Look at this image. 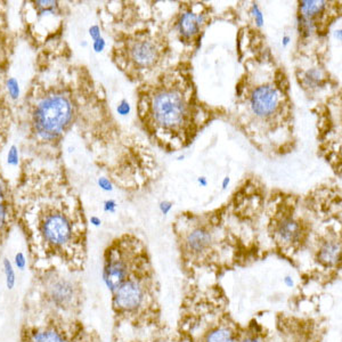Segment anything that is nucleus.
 Returning a JSON list of instances; mask_svg holds the SVG:
<instances>
[{"mask_svg": "<svg viewBox=\"0 0 342 342\" xmlns=\"http://www.w3.org/2000/svg\"><path fill=\"white\" fill-rule=\"evenodd\" d=\"M253 46L254 55L245 59L236 84L234 122L259 151L284 155L296 144L288 74L264 42Z\"/></svg>", "mask_w": 342, "mask_h": 342, "instance_id": "obj_1", "label": "nucleus"}, {"mask_svg": "<svg viewBox=\"0 0 342 342\" xmlns=\"http://www.w3.org/2000/svg\"><path fill=\"white\" fill-rule=\"evenodd\" d=\"M136 110L149 142L166 152L190 146L218 115L201 101L191 63L183 59L139 83Z\"/></svg>", "mask_w": 342, "mask_h": 342, "instance_id": "obj_2", "label": "nucleus"}, {"mask_svg": "<svg viewBox=\"0 0 342 342\" xmlns=\"http://www.w3.org/2000/svg\"><path fill=\"white\" fill-rule=\"evenodd\" d=\"M169 29L152 13L137 15V22L121 31L113 47V58L120 70L132 81L142 83L165 68L169 64L171 42Z\"/></svg>", "mask_w": 342, "mask_h": 342, "instance_id": "obj_3", "label": "nucleus"}, {"mask_svg": "<svg viewBox=\"0 0 342 342\" xmlns=\"http://www.w3.org/2000/svg\"><path fill=\"white\" fill-rule=\"evenodd\" d=\"M147 264L146 250L138 238L125 235L113 241L104 254L103 280L114 292L137 269Z\"/></svg>", "mask_w": 342, "mask_h": 342, "instance_id": "obj_4", "label": "nucleus"}, {"mask_svg": "<svg viewBox=\"0 0 342 342\" xmlns=\"http://www.w3.org/2000/svg\"><path fill=\"white\" fill-rule=\"evenodd\" d=\"M42 310L47 315L72 317L80 307L81 288L57 268H45L38 279Z\"/></svg>", "mask_w": 342, "mask_h": 342, "instance_id": "obj_5", "label": "nucleus"}, {"mask_svg": "<svg viewBox=\"0 0 342 342\" xmlns=\"http://www.w3.org/2000/svg\"><path fill=\"white\" fill-rule=\"evenodd\" d=\"M74 117L73 102L63 93L49 94L38 102L33 111V129L39 138L53 142L71 125Z\"/></svg>", "mask_w": 342, "mask_h": 342, "instance_id": "obj_6", "label": "nucleus"}, {"mask_svg": "<svg viewBox=\"0 0 342 342\" xmlns=\"http://www.w3.org/2000/svg\"><path fill=\"white\" fill-rule=\"evenodd\" d=\"M275 213L271 220V232L275 241L283 247L300 246L307 237L309 225L294 205V195H280Z\"/></svg>", "mask_w": 342, "mask_h": 342, "instance_id": "obj_7", "label": "nucleus"}, {"mask_svg": "<svg viewBox=\"0 0 342 342\" xmlns=\"http://www.w3.org/2000/svg\"><path fill=\"white\" fill-rule=\"evenodd\" d=\"M83 327L72 317L47 315L34 324H28L21 342H83Z\"/></svg>", "mask_w": 342, "mask_h": 342, "instance_id": "obj_8", "label": "nucleus"}, {"mask_svg": "<svg viewBox=\"0 0 342 342\" xmlns=\"http://www.w3.org/2000/svg\"><path fill=\"white\" fill-rule=\"evenodd\" d=\"M211 7L201 3H182L174 15L169 30L185 47H194L200 41L211 21Z\"/></svg>", "mask_w": 342, "mask_h": 342, "instance_id": "obj_9", "label": "nucleus"}, {"mask_svg": "<svg viewBox=\"0 0 342 342\" xmlns=\"http://www.w3.org/2000/svg\"><path fill=\"white\" fill-rule=\"evenodd\" d=\"M340 15V3L300 2L298 7L300 36L303 45L309 39L326 36L331 24Z\"/></svg>", "mask_w": 342, "mask_h": 342, "instance_id": "obj_10", "label": "nucleus"}, {"mask_svg": "<svg viewBox=\"0 0 342 342\" xmlns=\"http://www.w3.org/2000/svg\"><path fill=\"white\" fill-rule=\"evenodd\" d=\"M182 234V250L184 254L193 260H204L210 255L216 245V225L212 224L211 215L191 216L185 219Z\"/></svg>", "mask_w": 342, "mask_h": 342, "instance_id": "obj_11", "label": "nucleus"}, {"mask_svg": "<svg viewBox=\"0 0 342 342\" xmlns=\"http://www.w3.org/2000/svg\"><path fill=\"white\" fill-rule=\"evenodd\" d=\"M132 274L113 292V310L117 315H134L144 306L146 301V282L144 281L145 274L140 269Z\"/></svg>", "mask_w": 342, "mask_h": 342, "instance_id": "obj_12", "label": "nucleus"}, {"mask_svg": "<svg viewBox=\"0 0 342 342\" xmlns=\"http://www.w3.org/2000/svg\"><path fill=\"white\" fill-rule=\"evenodd\" d=\"M340 253V239L336 237H327L320 243L317 251V259L324 266H334L339 263Z\"/></svg>", "mask_w": 342, "mask_h": 342, "instance_id": "obj_13", "label": "nucleus"}, {"mask_svg": "<svg viewBox=\"0 0 342 342\" xmlns=\"http://www.w3.org/2000/svg\"><path fill=\"white\" fill-rule=\"evenodd\" d=\"M204 342H235V334L227 326H219L205 336Z\"/></svg>", "mask_w": 342, "mask_h": 342, "instance_id": "obj_14", "label": "nucleus"}, {"mask_svg": "<svg viewBox=\"0 0 342 342\" xmlns=\"http://www.w3.org/2000/svg\"><path fill=\"white\" fill-rule=\"evenodd\" d=\"M3 268L4 274H5V282H6V288L12 291L15 288L16 285V274H15V267L13 263L8 258L3 259Z\"/></svg>", "mask_w": 342, "mask_h": 342, "instance_id": "obj_15", "label": "nucleus"}, {"mask_svg": "<svg viewBox=\"0 0 342 342\" xmlns=\"http://www.w3.org/2000/svg\"><path fill=\"white\" fill-rule=\"evenodd\" d=\"M10 224V207L6 202L0 203V237L7 233Z\"/></svg>", "mask_w": 342, "mask_h": 342, "instance_id": "obj_16", "label": "nucleus"}, {"mask_svg": "<svg viewBox=\"0 0 342 342\" xmlns=\"http://www.w3.org/2000/svg\"><path fill=\"white\" fill-rule=\"evenodd\" d=\"M6 87H7V92H8V95H10L11 100L13 101H17L21 96V89H20V84H19V81L16 80V78H8L6 81Z\"/></svg>", "mask_w": 342, "mask_h": 342, "instance_id": "obj_17", "label": "nucleus"}, {"mask_svg": "<svg viewBox=\"0 0 342 342\" xmlns=\"http://www.w3.org/2000/svg\"><path fill=\"white\" fill-rule=\"evenodd\" d=\"M7 163L12 166H17L20 163V152L16 145H12L7 152Z\"/></svg>", "mask_w": 342, "mask_h": 342, "instance_id": "obj_18", "label": "nucleus"}, {"mask_svg": "<svg viewBox=\"0 0 342 342\" xmlns=\"http://www.w3.org/2000/svg\"><path fill=\"white\" fill-rule=\"evenodd\" d=\"M14 267L16 269H19V271L21 272H23L25 271V268H27V265H28V262H27V256H25V254L23 253L22 251H19L17 253L15 254L14 256Z\"/></svg>", "mask_w": 342, "mask_h": 342, "instance_id": "obj_19", "label": "nucleus"}, {"mask_svg": "<svg viewBox=\"0 0 342 342\" xmlns=\"http://www.w3.org/2000/svg\"><path fill=\"white\" fill-rule=\"evenodd\" d=\"M98 185H100L101 188H103L104 191L112 190V183H111L110 179L105 178V177H102V178L98 179Z\"/></svg>", "mask_w": 342, "mask_h": 342, "instance_id": "obj_20", "label": "nucleus"}, {"mask_svg": "<svg viewBox=\"0 0 342 342\" xmlns=\"http://www.w3.org/2000/svg\"><path fill=\"white\" fill-rule=\"evenodd\" d=\"M89 36L92 37V39L95 41L101 38V29L98 25H93V27L89 29Z\"/></svg>", "mask_w": 342, "mask_h": 342, "instance_id": "obj_21", "label": "nucleus"}, {"mask_svg": "<svg viewBox=\"0 0 342 342\" xmlns=\"http://www.w3.org/2000/svg\"><path fill=\"white\" fill-rule=\"evenodd\" d=\"M105 48V40L101 37L100 39L94 41V50L96 53H101V51Z\"/></svg>", "mask_w": 342, "mask_h": 342, "instance_id": "obj_22", "label": "nucleus"}, {"mask_svg": "<svg viewBox=\"0 0 342 342\" xmlns=\"http://www.w3.org/2000/svg\"><path fill=\"white\" fill-rule=\"evenodd\" d=\"M114 209H115L114 201H112V200L106 201L105 205H104V210L105 211H110V212H114Z\"/></svg>", "mask_w": 342, "mask_h": 342, "instance_id": "obj_23", "label": "nucleus"}, {"mask_svg": "<svg viewBox=\"0 0 342 342\" xmlns=\"http://www.w3.org/2000/svg\"><path fill=\"white\" fill-rule=\"evenodd\" d=\"M239 342H263L260 339H258L256 336H246L244 339L241 340Z\"/></svg>", "mask_w": 342, "mask_h": 342, "instance_id": "obj_24", "label": "nucleus"}, {"mask_svg": "<svg viewBox=\"0 0 342 342\" xmlns=\"http://www.w3.org/2000/svg\"><path fill=\"white\" fill-rule=\"evenodd\" d=\"M91 222H92V225H94V226H100L102 224V220L98 217L93 216L91 218Z\"/></svg>", "mask_w": 342, "mask_h": 342, "instance_id": "obj_25", "label": "nucleus"}, {"mask_svg": "<svg viewBox=\"0 0 342 342\" xmlns=\"http://www.w3.org/2000/svg\"><path fill=\"white\" fill-rule=\"evenodd\" d=\"M285 283H286V285L292 286V285H293V281H292V279H291V277H286V279H285Z\"/></svg>", "mask_w": 342, "mask_h": 342, "instance_id": "obj_26", "label": "nucleus"}]
</instances>
